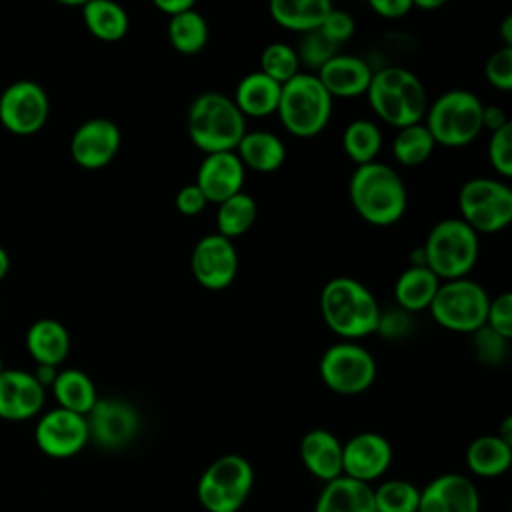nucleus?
Instances as JSON below:
<instances>
[{"mask_svg":"<svg viewBox=\"0 0 512 512\" xmlns=\"http://www.w3.org/2000/svg\"><path fill=\"white\" fill-rule=\"evenodd\" d=\"M348 194L358 216L374 226L396 224L408 206L406 186L398 172L376 160L356 166Z\"/></svg>","mask_w":512,"mask_h":512,"instance_id":"nucleus-1","label":"nucleus"},{"mask_svg":"<svg viewBox=\"0 0 512 512\" xmlns=\"http://www.w3.org/2000/svg\"><path fill=\"white\" fill-rule=\"evenodd\" d=\"M320 312L336 336L354 342L376 332L382 310L362 282L350 276H336L320 292Z\"/></svg>","mask_w":512,"mask_h":512,"instance_id":"nucleus-2","label":"nucleus"},{"mask_svg":"<svg viewBox=\"0 0 512 512\" xmlns=\"http://www.w3.org/2000/svg\"><path fill=\"white\" fill-rule=\"evenodd\" d=\"M366 94L376 116L396 128L420 124L428 110V96L422 80L400 66L376 70Z\"/></svg>","mask_w":512,"mask_h":512,"instance_id":"nucleus-3","label":"nucleus"},{"mask_svg":"<svg viewBox=\"0 0 512 512\" xmlns=\"http://www.w3.org/2000/svg\"><path fill=\"white\" fill-rule=\"evenodd\" d=\"M246 134V118L222 92H202L188 108V136L206 154L234 152Z\"/></svg>","mask_w":512,"mask_h":512,"instance_id":"nucleus-4","label":"nucleus"},{"mask_svg":"<svg viewBox=\"0 0 512 512\" xmlns=\"http://www.w3.org/2000/svg\"><path fill=\"white\" fill-rule=\"evenodd\" d=\"M284 128L298 138L320 134L332 116V96L314 72H298L282 84L276 110Z\"/></svg>","mask_w":512,"mask_h":512,"instance_id":"nucleus-5","label":"nucleus"},{"mask_svg":"<svg viewBox=\"0 0 512 512\" xmlns=\"http://www.w3.org/2000/svg\"><path fill=\"white\" fill-rule=\"evenodd\" d=\"M422 252L426 268L446 282L468 276L478 260L480 242L462 218H444L430 228Z\"/></svg>","mask_w":512,"mask_h":512,"instance_id":"nucleus-6","label":"nucleus"},{"mask_svg":"<svg viewBox=\"0 0 512 512\" xmlns=\"http://www.w3.org/2000/svg\"><path fill=\"white\" fill-rule=\"evenodd\" d=\"M480 98L462 88L440 94L424 114L426 128L434 142L446 148H462L474 142L482 130Z\"/></svg>","mask_w":512,"mask_h":512,"instance_id":"nucleus-7","label":"nucleus"},{"mask_svg":"<svg viewBox=\"0 0 512 512\" xmlns=\"http://www.w3.org/2000/svg\"><path fill=\"white\" fill-rule=\"evenodd\" d=\"M254 488V468L240 454L212 460L200 474L196 498L204 512H238Z\"/></svg>","mask_w":512,"mask_h":512,"instance_id":"nucleus-8","label":"nucleus"},{"mask_svg":"<svg viewBox=\"0 0 512 512\" xmlns=\"http://www.w3.org/2000/svg\"><path fill=\"white\" fill-rule=\"evenodd\" d=\"M488 302L484 286L466 276L440 282L428 310L442 328L472 334L486 324Z\"/></svg>","mask_w":512,"mask_h":512,"instance_id":"nucleus-9","label":"nucleus"},{"mask_svg":"<svg viewBox=\"0 0 512 512\" xmlns=\"http://www.w3.org/2000/svg\"><path fill=\"white\" fill-rule=\"evenodd\" d=\"M460 218L476 234H494L512 220V188L494 178H470L458 192Z\"/></svg>","mask_w":512,"mask_h":512,"instance_id":"nucleus-10","label":"nucleus"},{"mask_svg":"<svg viewBox=\"0 0 512 512\" xmlns=\"http://www.w3.org/2000/svg\"><path fill=\"white\" fill-rule=\"evenodd\" d=\"M318 372L332 392L354 396L366 392L374 384L376 360L364 346L352 340H342L324 350Z\"/></svg>","mask_w":512,"mask_h":512,"instance_id":"nucleus-11","label":"nucleus"},{"mask_svg":"<svg viewBox=\"0 0 512 512\" xmlns=\"http://www.w3.org/2000/svg\"><path fill=\"white\" fill-rule=\"evenodd\" d=\"M48 114V94L34 80H16L0 94V122L12 134L30 136L40 132Z\"/></svg>","mask_w":512,"mask_h":512,"instance_id":"nucleus-12","label":"nucleus"},{"mask_svg":"<svg viewBox=\"0 0 512 512\" xmlns=\"http://www.w3.org/2000/svg\"><path fill=\"white\" fill-rule=\"evenodd\" d=\"M88 438L102 450L126 448L140 430L138 410L124 398H98L86 414Z\"/></svg>","mask_w":512,"mask_h":512,"instance_id":"nucleus-13","label":"nucleus"},{"mask_svg":"<svg viewBox=\"0 0 512 512\" xmlns=\"http://www.w3.org/2000/svg\"><path fill=\"white\" fill-rule=\"evenodd\" d=\"M190 266L196 282L206 290L228 288L238 274V252L232 240L220 234L202 236L190 256Z\"/></svg>","mask_w":512,"mask_h":512,"instance_id":"nucleus-14","label":"nucleus"},{"mask_svg":"<svg viewBox=\"0 0 512 512\" xmlns=\"http://www.w3.org/2000/svg\"><path fill=\"white\" fill-rule=\"evenodd\" d=\"M34 440L40 452L50 458H72L90 442L86 416L64 408L48 410L34 428Z\"/></svg>","mask_w":512,"mask_h":512,"instance_id":"nucleus-15","label":"nucleus"},{"mask_svg":"<svg viewBox=\"0 0 512 512\" xmlns=\"http://www.w3.org/2000/svg\"><path fill=\"white\" fill-rule=\"evenodd\" d=\"M392 464V446L378 432H358L342 444V476L370 484Z\"/></svg>","mask_w":512,"mask_h":512,"instance_id":"nucleus-16","label":"nucleus"},{"mask_svg":"<svg viewBox=\"0 0 512 512\" xmlns=\"http://www.w3.org/2000/svg\"><path fill=\"white\" fill-rule=\"evenodd\" d=\"M122 134L116 122L108 118H90L82 122L70 140L72 160L86 170L108 166L120 150Z\"/></svg>","mask_w":512,"mask_h":512,"instance_id":"nucleus-17","label":"nucleus"},{"mask_svg":"<svg viewBox=\"0 0 512 512\" xmlns=\"http://www.w3.org/2000/svg\"><path fill=\"white\" fill-rule=\"evenodd\" d=\"M418 512H480L478 488L464 474H440L420 488Z\"/></svg>","mask_w":512,"mask_h":512,"instance_id":"nucleus-18","label":"nucleus"},{"mask_svg":"<svg viewBox=\"0 0 512 512\" xmlns=\"http://www.w3.org/2000/svg\"><path fill=\"white\" fill-rule=\"evenodd\" d=\"M46 388L34 378V374L4 368L0 372V418L10 422H22L34 418L44 406Z\"/></svg>","mask_w":512,"mask_h":512,"instance_id":"nucleus-19","label":"nucleus"},{"mask_svg":"<svg viewBox=\"0 0 512 512\" xmlns=\"http://www.w3.org/2000/svg\"><path fill=\"white\" fill-rule=\"evenodd\" d=\"M246 168L236 152L206 154L196 172V186L208 202L220 204L230 196L242 192Z\"/></svg>","mask_w":512,"mask_h":512,"instance_id":"nucleus-20","label":"nucleus"},{"mask_svg":"<svg viewBox=\"0 0 512 512\" xmlns=\"http://www.w3.org/2000/svg\"><path fill=\"white\" fill-rule=\"evenodd\" d=\"M374 70L370 64L352 54H336L318 72V80L334 98H356L366 94Z\"/></svg>","mask_w":512,"mask_h":512,"instance_id":"nucleus-21","label":"nucleus"},{"mask_svg":"<svg viewBox=\"0 0 512 512\" xmlns=\"http://www.w3.org/2000/svg\"><path fill=\"white\" fill-rule=\"evenodd\" d=\"M300 460L308 474L322 482L342 476V442L324 428L308 430L298 446Z\"/></svg>","mask_w":512,"mask_h":512,"instance_id":"nucleus-22","label":"nucleus"},{"mask_svg":"<svg viewBox=\"0 0 512 512\" xmlns=\"http://www.w3.org/2000/svg\"><path fill=\"white\" fill-rule=\"evenodd\" d=\"M314 512H376L374 490L370 484L338 476L324 482L314 502Z\"/></svg>","mask_w":512,"mask_h":512,"instance_id":"nucleus-23","label":"nucleus"},{"mask_svg":"<svg viewBox=\"0 0 512 512\" xmlns=\"http://www.w3.org/2000/svg\"><path fill=\"white\" fill-rule=\"evenodd\" d=\"M280 92L282 84L268 78L264 72L254 70L240 78L232 100L244 118H266L270 114H276Z\"/></svg>","mask_w":512,"mask_h":512,"instance_id":"nucleus-24","label":"nucleus"},{"mask_svg":"<svg viewBox=\"0 0 512 512\" xmlns=\"http://www.w3.org/2000/svg\"><path fill=\"white\" fill-rule=\"evenodd\" d=\"M26 348L36 366L58 368L70 352V334L62 322L40 318L26 332Z\"/></svg>","mask_w":512,"mask_h":512,"instance_id":"nucleus-25","label":"nucleus"},{"mask_svg":"<svg viewBox=\"0 0 512 512\" xmlns=\"http://www.w3.org/2000/svg\"><path fill=\"white\" fill-rule=\"evenodd\" d=\"M244 164V168L268 174L278 170L286 160V146L284 142L268 132V130H252L242 136L240 144L234 150Z\"/></svg>","mask_w":512,"mask_h":512,"instance_id":"nucleus-26","label":"nucleus"},{"mask_svg":"<svg viewBox=\"0 0 512 512\" xmlns=\"http://www.w3.org/2000/svg\"><path fill=\"white\" fill-rule=\"evenodd\" d=\"M512 464V444L498 434H484L474 438L466 448V466L474 476L498 478L508 472Z\"/></svg>","mask_w":512,"mask_h":512,"instance_id":"nucleus-27","label":"nucleus"},{"mask_svg":"<svg viewBox=\"0 0 512 512\" xmlns=\"http://www.w3.org/2000/svg\"><path fill=\"white\" fill-rule=\"evenodd\" d=\"M440 286L438 276L426 266H408L394 284V300L398 308L414 314L428 310L436 290Z\"/></svg>","mask_w":512,"mask_h":512,"instance_id":"nucleus-28","label":"nucleus"},{"mask_svg":"<svg viewBox=\"0 0 512 512\" xmlns=\"http://www.w3.org/2000/svg\"><path fill=\"white\" fill-rule=\"evenodd\" d=\"M50 388L58 402V408L70 410L80 416H86L98 400V392L92 378L78 368L58 370Z\"/></svg>","mask_w":512,"mask_h":512,"instance_id":"nucleus-29","label":"nucleus"},{"mask_svg":"<svg viewBox=\"0 0 512 512\" xmlns=\"http://www.w3.org/2000/svg\"><path fill=\"white\" fill-rule=\"evenodd\" d=\"M272 20L294 32H310L322 26L324 18L332 10L328 0H272L270 6Z\"/></svg>","mask_w":512,"mask_h":512,"instance_id":"nucleus-30","label":"nucleus"},{"mask_svg":"<svg viewBox=\"0 0 512 512\" xmlns=\"http://www.w3.org/2000/svg\"><path fill=\"white\" fill-rule=\"evenodd\" d=\"M82 18L88 32L104 42H116L130 28L128 12L112 0H88L82 4Z\"/></svg>","mask_w":512,"mask_h":512,"instance_id":"nucleus-31","label":"nucleus"},{"mask_svg":"<svg viewBox=\"0 0 512 512\" xmlns=\"http://www.w3.org/2000/svg\"><path fill=\"white\" fill-rule=\"evenodd\" d=\"M256 216H258L256 200L246 192H238L218 204L216 234H220L228 240L238 238L254 226Z\"/></svg>","mask_w":512,"mask_h":512,"instance_id":"nucleus-32","label":"nucleus"},{"mask_svg":"<svg viewBox=\"0 0 512 512\" xmlns=\"http://www.w3.org/2000/svg\"><path fill=\"white\" fill-rule=\"evenodd\" d=\"M208 36V22L196 8H190L168 20V40L180 54H198L208 44Z\"/></svg>","mask_w":512,"mask_h":512,"instance_id":"nucleus-33","label":"nucleus"},{"mask_svg":"<svg viewBox=\"0 0 512 512\" xmlns=\"http://www.w3.org/2000/svg\"><path fill=\"white\" fill-rule=\"evenodd\" d=\"M342 148L356 166L374 162L382 148V132L372 120H352L342 132Z\"/></svg>","mask_w":512,"mask_h":512,"instance_id":"nucleus-34","label":"nucleus"},{"mask_svg":"<svg viewBox=\"0 0 512 512\" xmlns=\"http://www.w3.org/2000/svg\"><path fill=\"white\" fill-rule=\"evenodd\" d=\"M436 148V142L424 124H412L400 128L392 142V156L402 166L424 164Z\"/></svg>","mask_w":512,"mask_h":512,"instance_id":"nucleus-35","label":"nucleus"},{"mask_svg":"<svg viewBox=\"0 0 512 512\" xmlns=\"http://www.w3.org/2000/svg\"><path fill=\"white\" fill-rule=\"evenodd\" d=\"M372 490L376 512H418L420 488L410 480H384Z\"/></svg>","mask_w":512,"mask_h":512,"instance_id":"nucleus-36","label":"nucleus"},{"mask_svg":"<svg viewBox=\"0 0 512 512\" xmlns=\"http://www.w3.org/2000/svg\"><path fill=\"white\" fill-rule=\"evenodd\" d=\"M260 72L278 84H286L300 72L296 48L286 42H270L260 54Z\"/></svg>","mask_w":512,"mask_h":512,"instance_id":"nucleus-37","label":"nucleus"},{"mask_svg":"<svg viewBox=\"0 0 512 512\" xmlns=\"http://www.w3.org/2000/svg\"><path fill=\"white\" fill-rule=\"evenodd\" d=\"M296 54L300 64L318 72L330 58L338 54V46L320 28H316L302 34Z\"/></svg>","mask_w":512,"mask_h":512,"instance_id":"nucleus-38","label":"nucleus"},{"mask_svg":"<svg viewBox=\"0 0 512 512\" xmlns=\"http://www.w3.org/2000/svg\"><path fill=\"white\" fill-rule=\"evenodd\" d=\"M470 336H472V340H470L472 352H474L478 362L488 364V366H498V364L504 362V358L508 354V342L510 340L502 338L500 334H496L488 326L478 328Z\"/></svg>","mask_w":512,"mask_h":512,"instance_id":"nucleus-39","label":"nucleus"},{"mask_svg":"<svg viewBox=\"0 0 512 512\" xmlns=\"http://www.w3.org/2000/svg\"><path fill=\"white\" fill-rule=\"evenodd\" d=\"M490 166L504 178L512 176V122L496 132H490L488 140Z\"/></svg>","mask_w":512,"mask_h":512,"instance_id":"nucleus-40","label":"nucleus"},{"mask_svg":"<svg viewBox=\"0 0 512 512\" xmlns=\"http://www.w3.org/2000/svg\"><path fill=\"white\" fill-rule=\"evenodd\" d=\"M484 74L490 86L508 92L512 88V48L494 50L484 64Z\"/></svg>","mask_w":512,"mask_h":512,"instance_id":"nucleus-41","label":"nucleus"},{"mask_svg":"<svg viewBox=\"0 0 512 512\" xmlns=\"http://www.w3.org/2000/svg\"><path fill=\"white\" fill-rule=\"evenodd\" d=\"M484 326H488L490 330H494L506 340L512 338V294L510 292H502L496 298H490Z\"/></svg>","mask_w":512,"mask_h":512,"instance_id":"nucleus-42","label":"nucleus"},{"mask_svg":"<svg viewBox=\"0 0 512 512\" xmlns=\"http://www.w3.org/2000/svg\"><path fill=\"white\" fill-rule=\"evenodd\" d=\"M320 30H322L336 46H340V44H344L346 40H350V38L354 36L356 22H354V18H352L346 10L332 6V10H330L328 16L324 18Z\"/></svg>","mask_w":512,"mask_h":512,"instance_id":"nucleus-43","label":"nucleus"},{"mask_svg":"<svg viewBox=\"0 0 512 512\" xmlns=\"http://www.w3.org/2000/svg\"><path fill=\"white\" fill-rule=\"evenodd\" d=\"M412 328L410 322V312L396 308V310H386L380 312V320H378V328L376 332L382 334V338H390V340H398L402 336H406Z\"/></svg>","mask_w":512,"mask_h":512,"instance_id":"nucleus-44","label":"nucleus"},{"mask_svg":"<svg viewBox=\"0 0 512 512\" xmlns=\"http://www.w3.org/2000/svg\"><path fill=\"white\" fill-rule=\"evenodd\" d=\"M206 204H208L206 196L194 182L182 186L176 192V210L184 216H198L200 212H204Z\"/></svg>","mask_w":512,"mask_h":512,"instance_id":"nucleus-45","label":"nucleus"},{"mask_svg":"<svg viewBox=\"0 0 512 512\" xmlns=\"http://www.w3.org/2000/svg\"><path fill=\"white\" fill-rule=\"evenodd\" d=\"M370 8L386 20L404 18L412 10V0H372Z\"/></svg>","mask_w":512,"mask_h":512,"instance_id":"nucleus-46","label":"nucleus"},{"mask_svg":"<svg viewBox=\"0 0 512 512\" xmlns=\"http://www.w3.org/2000/svg\"><path fill=\"white\" fill-rule=\"evenodd\" d=\"M510 120L506 118L504 110L496 104H488L482 108V128H488L490 132L500 130L502 126H506Z\"/></svg>","mask_w":512,"mask_h":512,"instance_id":"nucleus-47","label":"nucleus"},{"mask_svg":"<svg viewBox=\"0 0 512 512\" xmlns=\"http://www.w3.org/2000/svg\"><path fill=\"white\" fill-rule=\"evenodd\" d=\"M154 6L166 14V16H176V14H182L190 8H194V2L192 0H154Z\"/></svg>","mask_w":512,"mask_h":512,"instance_id":"nucleus-48","label":"nucleus"},{"mask_svg":"<svg viewBox=\"0 0 512 512\" xmlns=\"http://www.w3.org/2000/svg\"><path fill=\"white\" fill-rule=\"evenodd\" d=\"M56 374H58V370L54 366H36L34 378L40 382L42 388H46V386H52Z\"/></svg>","mask_w":512,"mask_h":512,"instance_id":"nucleus-49","label":"nucleus"},{"mask_svg":"<svg viewBox=\"0 0 512 512\" xmlns=\"http://www.w3.org/2000/svg\"><path fill=\"white\" fill-rule=\"evenodd\" d=\"M500 36H502V42L504 46L512 48V14H506L502 24H500Z\"/></svg>","mask_w":512,"mask_h":512,"instance_id":"nucleus-50","label":"nucleus"},{"mask_svg":"<svg viewBox=\"0 0 512 512\" xmlns=\"http://www.w3.org/2000/svg\"><path fill=\"white\" fill-rule=\"evenodd\" d=\"M498 436H500L502 440H506L508 444H512V418H510V416H506V418H504V422H502V426H500Z\"/></svg>","mask_w":512,"mask_h":512,"instance_id":"nucleus-51","label":"nucleus"},{"mask_svg":"<svg viewBox=\"0 0 512 512\" xmlns=\"http://www.w3.org/2000/svg\"><path fill=\"white\" fill-rule=\"evenodd\" d=\"M444 6V0H414L412 8H422V10H434Z\"/></svg>","mask_w":512,"mask_h":512,"instance_id":"nucleus-52","label":"nucleus"},{"mask_svg":"<svg viewBox=\"0 0 512 512\" xmlns=\"http://www.w3.org/2000/svg\"><path fill=\"white\" fill-rule=\"evenodd\" d=\"M10 272V254L0 246V280Z\"/></svg>","mask_w":512,"mask_h":512,"instance_id":"nucleus-53","label":"nucleus"},{"mask_svg":"<svg viewBox=\"0 0 512 512\" xmlns=\"http://www.w3.org/2000/svg\"><path fill=\"white\" fill-rule=\"evenodd\" d=\"M4 370V364H2V356H0V372Z\"/></svg>","mask_w":512,"mask_h":512,"instance_id":"nucleus-54","label":"nucleus"}]
</instances>
